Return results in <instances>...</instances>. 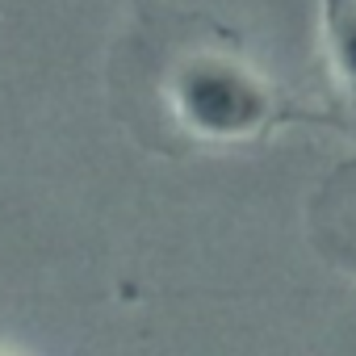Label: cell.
Masks as SVG:
<instances>
[{"mask_svg": "<svg viewBox=\"0 0 356 356\" xmlns=\"http://www.w3.org/2000/svg\"><path fill=\"white\" fill-rule=\"evenodd\" d=\"M168 105L185 134L202 143H252L281 118L273 84L239 55L197 51L176 63Z\"/></svg>", "mask_w": 356, "mask_h": 356, "instance_id": "obj_1", "label": "cell"}, {"mask_svg": "<svg viewBox=\"0 0 356 356\" xmlns=\"http://www.w3.org/2000/svg\"><path fill=\"white\" fill-rule=\"evenodd\" d=\"M323 30L331 67L356 92V0H323Z\"/></svg>", "mask_w": 356, "mask_h": 356, "instance_id": "obj_2", "label": "cell"}]
</instances>
